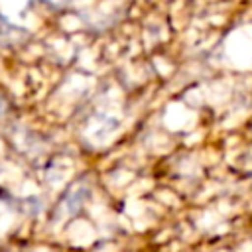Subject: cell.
<instances>
[{
  "label": "cell",
  "mask_w": 252,
  "mask_h": 252,
  "mask_svg": "<svg viewBox=\"0 0 252 252\" xmlns=\"http://www.w3.org/2000/svg\"><path fill=\"white\" fill-rule=\"evenodd\" d=\"M2 108H4V98L0 96V112H2Z\"/></svg>",
  "instance_id": "obj_1"
}]
</instances>
